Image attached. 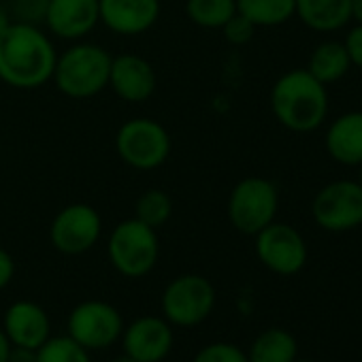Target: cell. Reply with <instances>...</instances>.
Instances as JSON below:
<instances>
[{
  "label": "cell",
  "mask_w": 362,
  "mask_h": 362,
  "mask_svg": "<svg viewBox=\"0 0 362 362\" xmlns=\"http://www.w3.org/2000/svg\"><path fill=\"white\" fill-rule=\"evenodd\" d=\"M56 58L54 41L41 26L11 22L0 35V81L11 88H43L54 77Z\"/></svg>",
  "instance_id": "cell-1"
},
{
  "label": "cell",
  "mask_w": 362,
  "mask_h": 362,
  "mask_svg": "<svg viewBox=\"0 0 362 362\" xmlns=\"http://www.w3.org/2000/svg\"><path fill=\"white\" fill-rule=\"evenodd\" d=\"M275 119L292 132H313L328 115V90L307 69L284 73L271 90Z\"/></svg>",
  "instance_id": "cell-2"
},
{
  "label": "cell",
  "mask_w": 362,
  "mask_h": 362,
  "mask_svg": "<svg viewBox=\"0 0 362 362\" xmlns=\"http://www.w3.org/2000/svg\"><path fill=\"white\" fill-rule=\"evenodd\" d=\"M113 56L88 41H75L56 58L54 77L58 92L69 98L83 100L98 96L105 88H109V71Z\"/></svg>",
  "instance_id": "cell-3"
},
{
  "label": "cell",
  "mask_w": 362,
  "mask_h": 362,
  "mask_svg": "<svg viewBox=\"0 0 362 362\" xmlns=\"http://www.w3.org/2000/svg\"><path fill=\"white\" fill-rule=\"evenodd\" d=\"M107 254L113 269L130 279L145 277L153 271L160 258L158 230L136 218L119 222L107 241Z\"/></svg>",
  "instance_id": "cell-4"
},
{
  "label": "cell",
  "mask_w": 362,
  "mask_h": 362,
  "mask_svg": "<svg viewBox=\"0 0 362 362\" xmlns=\"http://www.w3.org/2000/svg\"><path fill=\"white\" fill-rule=\"evenodd\" d=\"M168 130L151 117L126 119L115 132V151L119 160L134 170H156L170 156Z\"/></svg>",
  "instance_id": "cell-5"
},
{
  "label": "cell",
  "mask_w": 362,
  "mask_h": 362,
  "mask_svg": "<svg viewBox=\"0 0 362 362\" xmlns=\"http://www.w3.org/2000/svg\"><path fill=\"white\" fill-rule=\"evenodd\" d=\"M277 209L279 190L267 177H245L230 190L228 220L247 237H256L262 228L275 222Z\"/></svg>",
  "instance_id": "cell-6"
},
{
  "label": "cell",
  "mask_w": 362,
  "mask_h": 362,
  "mask_svg": "<svg viewBox=\"0 0 362 362\" xmlns=\"http://www.w3.org/2000/svg\"><path fill=\"white\" fill-rule=\"evenodd\" d=\"M216 307L214 284L197 273L179 275L162 292V317L170 326L192 328L203 324Z\"/></svg>",
  "instance_id": "cell-7"
},
{
  "label": "cell",
  "mask_w": 362,
  "mask_h": 362,
  "mask_svg": "<svg viewBox=\"0 0 362 362\" xmlns=\"http://www.w3.org/2000/svg\"><path fill=\"white\" fill-rule=\"evenodd\" d=\"M313 222L328 233H347L362 226V188L358 181H330L311 203Z\"/></svg>",
  "instance_id": "cell-8"
},
{
  "label": "cell",
  "mask_w": 362,
  "mask_h": 362,
  "mask_svg": "<svg viewBox=\"0 0 362 362\" xmlns=\"http://www.w3.org/2000/svg\"><path fill=\"white\" fill-rule=\"evenodd\" d=\"M66 330V334L88 351L105 349L119 341L124 332V317L111 303L83 300L69 313Z\"/></svg>",
  "instance_id": "cell-9"
},
{
  "label": "cell",
  "mask_w": 362,
  "mask_h": 362,
  "mask_svg": "<svg viewBox=\"0 0 362 362\" xmlns=\"http://www.w3.org/2000/svg\"><path fill=\"white\" fill-rule=\"evenodd\" d=\"M103 235L100 214L86 203L62 207L49 224V241L64 256H81L90 252Z\"/></svg>",
  "instance_id": "cell-10"
},
{
  "label": "cell",
  "mask_w": 362,
  "mask_h": 362,
  "mask_svg": "<svg viewBox=\"0 0 362 362\" xmlns=\"http://www.w3.org/2000/svg\"><path fill=\"white\" fill-rule=\"evenodd\" d=\"M256 256L271 273L290 277L305 269L309 250L294 226L271 222L256 235Z\"/></svg>",
  "instance_id": "cell-11"
},
{
  "label": "cell",
  "mask_w": 362,
  "mask_h": 362,
  "mask_svg": "<svg viewBox=\"0 0 362 362\" xmlns=\"http://www.w3.org/2000/svg\"><path fill=\"white\" fill-rule=\"evenodd\" d=\"M124 354L136 362H162L175 343L173 326L164 317L141 315L124 326L122 332Z\"/></svg>",
  "instance_id": "cell-12"
},
{
  "label": "cell",
  "mask_w": 362,
  "mask_h": 362,
  "mask_svg": "<svg viewBox=\"0 0 362 362\" xmlns=\"http://www.w3.org/2000/svg\"><path fill=\"white\" fill-rule=\"evenodd\" d=\"M43 24L60 41H83L100 24L98 0H49Z\"/></svg>",
  "instance_id": "cell-13"
},
{
  "label": "cell",
  "mask_w": 362,
  "mask_h": 362,
  "mask_svg": "<svg viewBox=\"0 0 362 362\" xmlns=\"http://www.w3.org/2000/svg\"><path fill=\"white\" fill-rule=\"evenodd\" d=\"M156 71L145 58L136 54H122L111 60L109 88L117 98L126 103H145L156 92Z\"/></svg>",
  "instance_id": "cell-14"
},
{
  "label": "cell",
  "mask_w": 362,
  "mask_h": 362,
  "mask_svg": "<svg viewBox=\"0 0 362 362\" xmlns=\"http://www.w3.org/2000/svg\"><path fill=\"white\" fill-rule=\"evenodd\" d=\"M100 24L119 37H139L160 18V0H98Z\"/></svg>",
  "instance_id": "cell-15"
},
{
  "label": "cell",
  "mask_w": 362,
  "mask_h": 362,
  "mask_svg": "<svg viewBox=\"0 0 362 362\" xmlns=\"http://www.w3.org/2000/svg\"><path fill=\"white\" fill-rule=\"evenodd\" d=\"M5 334L11 345L39 349L52 337L49 315L33 300H16L5 313Z\"/></svg>",
  "instance_id": "cell-16"
},
{
  "label": "cell",
  "mask_w": 362,
  "mask_h": 362,
  "mask_svg": "<svg viewBox=\"0 0 362 362\" xmlns=\"http://www.w3.org/2000/svg\"><path fill=\"white\" fill-rule=\"evenodd\" d=\"M326 153L343 166L362 164V111L339 115L326 130Z\"/></svg>",
  "instance_id": "cell-17"
},
{
  "label": "cell",
  "mask_w": 362,
  "mask_h": 362,
  "mask_svg": "<svg viewBox=\"0 0 362 362\" xmlns=\"http://www.w3.org/2000/svg\"><path fill=\"white\" fill-rule=\"evenodd\" d=\"M294 16L315 33H334L351 22V0H296Z\"/></svg>",
  "instance_id": "cell-18"
},
{
  "label": "cell",
  "mask_w": 362,
  "mask_h": 362,
  "mask_svg": "<svg viewBox=\"0 0 362 362\" xmlns=\"http://www.w3.org/2000/svg\"><path fill=\"white\" fill-rule=\"evenodd\" d=\"M245 354L250 362H294L298 341L286 328H269L254 339L250 351Z\"/></svg>",
  "instance_id": "cell-19"
},
{
  "label": "cell",
  "mask_w": 362,
  "mask_h": 362,
  "mask_svg": "<svg viewBox=\"0 0 362 362\" xmlns=\"http://www.w3.org/2000/svg\"><path fill=\"white\" fill-rule=\"evenodd\" d=\"M349 69H351L349 56L345 52V45L339 43V41H324V43H320L311 52L309 62H307V71L317 81H322L324 86L343 79Z\"/></svg>",
  "instance_id": "cell-20"
},
{
  "label": "cell",
  "mask_w": 362,
  "mask_h": 362,
  "mask_svg": "<svg viewBox=\"0 0 362 362\" xmlns=\"http://www.w3.org/2000/svg\"><path fill=\"white\" fill-rule=\"evenodd\" d=\"M296 0H237V13L256 28H275L294 18Z\"/></svg>",
  "instance_id": "cell-21"
},
{
  "label": "cell",
  "mask_w": 362,
  "mask_h": 362,
  "mask_svg": "<svg viewBox=\"0 0 362 362\" xmlns=\"http://www.w3.org/2000/svg\"><path fill=\"white\" fill-rule=\"evenodd\" d=\"M235 13L237 0H186L188 20L207 30H222Z\"/></svg>",
  "instance_id": "cell-22"
},
{
  "label": "cell",
  "mask_w": 362,
  "mask_h": 362,
  "mask_svg": "<svg viewBox=\"0 0 362 362\" xmlns=\"http://www.w3.org/2000/svg\"><path fill=\"white\" fill-rule=\"evenodd\" d=\"M170 216H173V199L168 192L160 188L145 190L134 203V218L153 230L162 228L170 220Z\"/></svg>",
  "instance_id": "cell-23"
},
{
  "label": "cell",
  "mask_w": 362,
  "mask_h": 362,
  "mask_svg": "<svg viewBox=\"0 0 362 362\" xmlns=\"http://www.w3.org/2000/svg\"><path fill=\"white\" fill-rule=\"evenodd\" d=\"M37 362H92L90 351L69 334L49 337L37 349Z\"/></svg>",
  "instance_id": "cell-24"
},
{
  "label": "cell",
  "mask_w": 362,
  "mask_h": 362,
  "mask_svg": "<svg viewBox=\"0 0 362 362\" xmlns=\"http://www.w3.org/2000/svg\"><path fill=\"white\" fill-rule=\"evenodd\" d=\"M192 362H250V360H247V354L239 345L218 341L199 349Z\"/></svg>",
  "instance_id": "cell-25"
},
{
  "label": "cell",
  "mask_w": 362,
  "mask_h": 362,
  "mask_svg": "<svg viewBox=\"0 0 362 362\" xmlns=\"http://www.w3.org/2000/svg\"><path fill=\"white\" fill-rule=\"evenodd\" d=\"M49 0H11L9 13L13 22L41 26L47 16Z\"/></svg>",
  "instance_id": "cell-26"
},
{
  "label": "cell",
  "mask_w": 362,
  "mask_h": 362,
  "mask_svg": "<svg viewBox=\"0 0 362 362\" xmlns=\"http://www.w3.org/2000/svg\"><path fill=\"white\" fill-rule=\"evenodd\" d=\"M222 33H224V39L233 45H245L254 39L256 35V26L243 18L241 13H235L224 26H222Z\"/></svg>",
  "instance_id": "cell-27"
},
{
  "label": "cell",
  "mask_w": 362,
  "mask_h": 362,
  "mask_svg": "<svg viewBox=\"0 0 362 362\" xmlns=\"http://www.w3.org/2000/svg\"><path fill=\"white\" fill-rule=\"evenodd\" d=\"M343 45H345V52L349 56L351 66L362 69V24L351 26V30L347 33Z\"/></svg>",
  "instance_id": "cell-28"
},
{
  "label": "cell",
  "mask_w": 362,
  "mask_h": 362,
  "mask_svg": "<svg viewBox=\"0 0 362 362\" xmlns=\"http://www.w3.org/2000/svg\"><path fill=\"white\" fill-rule=\"evenodd\" d=\"M16 275V262L7 250L0 247V290H5Z\"/></svg>",
  "instance_id": "cell-29"
},
{
  "label": "cell",
  "mask_w": 362,
  "mask_h": 362,
  "mask_svg": "<svg viewBox=\"0 0 362 362\" xmlns=\"http://www.w3.org/2000/svg\"><path fill=\"white\" fill-rule=\"evenodd\" d=\"M9 362H37V349H28V347L11 345Z\"/></svg>",
  "instance_id": "cell-30"
},
{
  "label": "cell",
  "mask_w": 362,
  "mask_h": 362,
  "mask_svg": "<svg viewBox=\"0 0 362 362\" xmlns=\"http://www.w3.org/2000/svg\"><path fill=\"white\" fill-rule=\"evenodd\" d=\"M9 351H11V341L7 339L5 330H0V362H9Z\"/></svg>",
  "instance_id": "cell-31"
},
{
  "label": "cell",
  "mask_w": 362,
  "mask_h": 362,
  "mask_svg": "<svg viewBox=\"0 0 362 362\" xmlns=\"http://www.w3.org/2000/svg\"><path fill=\"white\" fill-rule=\"evenodd\" d=\"M11 13H9V7H3L0 5V35H3L9 26H11Z\"/></svg>",
  "instance_id": "cell-32"
},
{
  "label": "cell",
  "mask_w": 362,
  "mask_h": 362,
  "mask_svg": "<svg viewBox=\"0 0 362 362\" xmlns=\"http://www.w3.org/2000/svg\"><path fill=\"white\" fill-rule=\"evenodd\" d=\"M351 20L362 24V0H351Z\"/></svg>",
  "instance_id": "cell-33"
},
{
  "label": "cell",
  "mask_w": 362,
  "mask_h": 362,
  "mask_svg": "<svg viewBox=\"0 0 362 362\" xmlns=\"http://www.w3.org/2000/svg\"><path fill=\"white\" fill-rule=\"evenodd\" d=\"M113 362H136V360H134V358H130V356H126V354H124V356H117V358H115V360H113Z\"/></svg>",
  "instance_id": "cell-34"
},
{
  "label": "cell",
  "mask_w": 362,
  "mask_h": 362,
  "mask_svg": "<svg viewBox=\"0 0 362 362\" xmlns=\"http://www.w3.org/2000/svg\"><path fill=\"white\" fill-rule=\"evenodd\" d=\"M358 186L362 188V164H360V177H358Z\"/></svg>",
  "instance_id": "cell-35"
},
{
  "label": "cell",
  "mask_w": 362,
  "mask_h": 362,
  "mask_svg": "<svg viewBox=\"0 0 362 362\" xmlns=\"http://www.w3.org/2000/svg\"><path fill=\"white\" fill-rule=\"evenodd\" d=\"M294 362H311V360H298V358H296Z\"/></svg>",
  "instance_id": "cell-36"
}]
</instances>
